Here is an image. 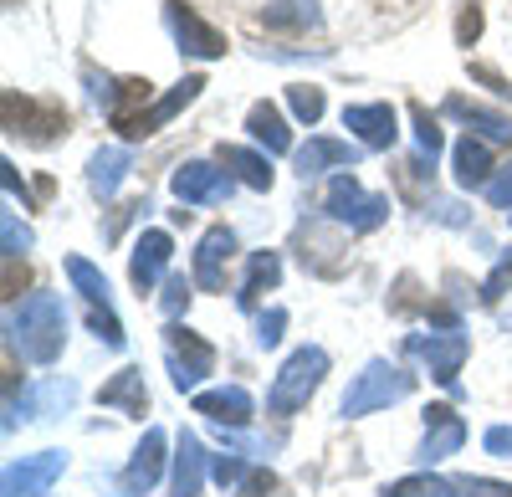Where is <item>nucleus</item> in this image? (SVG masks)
I'll return each instance as SVG.
<instances>
[{
	"instance_id": "obj_24",
	"label": "nucleus",
	"mask_w": 512,
	"mask_h": 497,
	"mask_svg": "<svg viewBox=\"0 0 512 497\" xmlns=\"http://www.w3.org/2000/svg\"><path fill=\"white\" fill-rule=\"evenodd\" d=\"M446 113L461 118V123H472V129L492 144H512V118L497 113V108H482V103H466V98H446Z\"/></svg>"
},
{
	"instance_id": "obj_41",
	"label": "nucleus",
	"mask_w": 512,
	"mask_h": 497,
	"mask_svg": "<svg viewBox=\"0 0 512 497\" xmlns=\"http://www.w3.org/2000/svg\"><path fill=\"white\" fill-rule=\"evenodd\" d=\"M482 446H487V457H512V426H492Z\"/></svg>"
},
{
	"instance_id": "obj_6",
	"label": "nucleus",
	"mask_w": 512,
	"mask_h": 497,
	"mask_svg": "<svg viewBox=\"0 0 512 497\" xmlns=\"http://www.w3.org/2000/svg\"><path fill=\"white\" fill-rule=\"evenodd\" d=\"M0 113H6V134H26L31 144H52L67 134V108L62 103H36L21 93L0 98Z\"/></svg>"
},
{
	"instance_id": "obj_4",
	"label": "nucleus",
	"mask_w": 512,
	"mask_h": 497,
	"mask_svg": "<svg viewBox=\"0 0 512 497\" xmlns=\"http://www.w3.org/2000/svg\"><path fill=\"white\" fill-rule=\"evenodd\" d=\"M323 211H328V221L349 226V231H374V226L390 221V200H384V195H369L354 175H333Z\"/></svg>"
},
{
	"instance_id": "obj_21",
	"label": "nucleus",
	"mask_w": 512,
	"mask_h": 497,
	"mask_svg": "<svg viewBox=\"0 0 512 497\" xmlns=\"http://www.w3.org/2000/svg\"><path fill=\"white\" fill-rule=\"evenodd\" d=\"M205 446H200V436H190V431H180V451H175V487H169V497H200V487H205Z\"/></svg>"
},
{
	"instance_id": "obj_43",
	"label": "nucleus",
	"mask_w": 512,
	"mask_h": 497,
	"mask_svg": "<svg viewBox=\"0 0 512 497\" xmlns=\"http://www.w3.org/2000/svg\"><path fill=\"white\" fill-rule=\"evenodd\" d=\"M6 6H21V0H6Z\"/></svg>"
},
{
	"instance_id": "obj_35",
	"label": "nucleus",
	"mask_w": 512,
	"mask_h": 497,
	"mask_svg": "<svg viewBox=\"0 0 512 497\" xmlns=\"http://www.w3.org/2000/svg\"><path fill=\"white\" fill-rule=\"evenodd\" d=\"M282 328H287V308H272V313H262V323H256V344H262V349L282 344Z\"/></svg>"
},
{
	"instance_id": "obj_7",
	"label": "nucleus",
	"mask_w": 512,
	"mask_h": 497,
	"mask_svg": "<svg viewBox=\"0 0 512 497\" xmlns=\"http://www.w3.org/2000/svg\"><path fill=\"white\" fill-rule=\"evenodd\" d=\"M67 277H72V287H77V293L88 298L98 339H103L108 349H123V344H128V334H123V323H118V313H113V298H108V277H103L93 262H82V257H67Z\"/></svg>"
},
{
	"instance_id": "obj_5",
	"label": "nucleus",
	"mask_w": 512,
	"mask_h": 497,
	"mask_svg": "<svg viewBox=\"0 0 512 497\" xmlns=\"http://www.w3.org/2000/svg\"><path fill=\"white\" fill-rule=\"evenodd\" d=\"M164 364H169V380H175V390H195L210 369H216V349H210L200 334H190L185 323H169L164 328Z\"/></svg>"
},
{
	"instance_id": "obj_34",
	"label": "nucleus",
	"mask_w": 512,
	"mask_h": 497,
	"mask_svg": "<svg viewBox=\"0 0 512 497\" xmlns=\"http://www.w3.org/2000/svg\"><path fill=\"white\" fill-rule=\"evenodd\" d=\"M477 36H482V6H477V0H466L461 16H456V41H461V47H472Z\"/></svg>"
},
{
	"instance_id": "obj_18",
	"label": "nucleus",
	"mask_w": 512,
	"mask_h": 497,
	"mask_svg": "<svg viewBox=\"0 0 512 497\" xmlns=\"http://www.w3.org/2000/svg\"><path fill=\"white\" fill-rule=\"evenodd\" d=\"M292 159H297V175H303V180H313V175L333 170V164H338V170H344V164H359V149H354V144H344V139L313 134V139H308L303 149H297Z\"/></svg>"
},
{
	"instance_id": "obj_3",
	"label": "nucleus",
	"mask_w": 512,
	"mask_h": 497,
	"mask_svg": "<svg viewBox=\"0 0 512 497\" xmlns=\"http://www.w3.org/2000/svg\"><path fill=\"white\" fill-rule=\"evenodd\" d=\"M410 385H415V375H405L400 364H390V359H369L364 364V375L349 385V395H344V416L354 421V416H374V410H390L395 400H405L410 395Z\"/></svg>"
},
{
	"instance_id": "obj_1",
	"label": "nucleus",
	"mask_w": 512,
	"mask_h": 497,
	"mask_svg": "<svg viewBox=\"0 0 512 497\" xmlns=\"http://www.w3.org/2000/svg\"><path fill=\"white\" fill-rule=\"evenodd\" d=\"M6 344L11 354L21 349L31 364H52L67 344V313H62V298L52 293H31L21 308L6 313Z\"/></svg>"
},
{
	"instance_id": "obj_32",
	"label": "nucleus",
	"mask_w": 512,
	"mask_h": 497,
	"mask_svg": "<svg viewBox=\"0 0 512 497\" xmlns=\"http://www.w3.org/2000/svg\"><path fill=\"white\" fill-rule=\"evenodd\" d=\"M0 246H6V257H21L26 246H31V226H21V221H16V211L0 216Z\"/></svg>"
},
{
	"instance_id": "obj_38",
	"label": "nucleus",
	"mask_w": 512,
	"mask_h": 497,
	"mask_svg": "<svg viewBox=\"0 0 512 497\" xmlns=\"http://www.w3.org/2000/svg\"><path fill=\"white\" fill-rule=\"evenodd\" d=\"M466 497H512V482H487V477H472V482H461Z\"/></svg>"
},
{
	"instance_id": "obj_16",
	"label": "nucleus",
	"mask_w": 512,
	"mask_h": 497,
	"mask_svg": "<svg viewBox=\"0 0 512 497\" xmlns=\"http://www.w3.org/2000/svg\"><path fill=\"white\" fill-rule=\"evenodd\" d=\"M461 441H466V426H461V416H451V405H431V410H425V441H420V462L425 467L456 457Z\"/></svg>"
},
{
	"instance_id": "obj_39",
	"label": "nucleus",
	"mask_w": 512,
	"mask_h": 497,
	"mask_svg": "<svg viewBox=\"0 0 512 497\" xmlns=\"http://www.w3.org/2000/svg\"><path fill=\"white\" fill-rule=\"evenodd\" d=\"M487 200L492 205H502V211H512V164L502 175H492V185H487Z\"/></svg>"
},
{
	"instance_id": "obj_14",
	"label": "nucleus",
	"mask_w": 512,
	"mask_h": 497,
	"mask_svg": "<svg viewBox=\"0 0 512 497\" xmlns=\"http://www.w3.org/2000/svg\"><path fill=\"white\" fill-rule=\"evenodd\" d=\"M344 129H354L364 149H390L400 139V118L390 103H354L344 108Z\"/></svg>"
},
{
	"instance_id": "obj_17",
	"label": "nucleus",
	"mask_w": 512,
	"mask_h": 497,
	"mask_svg": "<svg viewBox=\"0 0 512 497\" xmlns=\"http://www.w3.org/2000/svg\"><path fill=\"white\" fill-rule=\"evenodd\" d=\"M195 416H210L221 426H246L256 416V405L241 385H221V390H195Z\"/></svg>"
},
{
	"instance_id": "obj_30",
	"label": "nucleus",
	"mask_w": 512,
	"mask_h": 497,
	"mask_svg": "<svg viewBox=\"0 0 512 497\" xmlns=\"http://www.w3.org/2000/svg\"><path fill=\"white\" fill-rule=\"evenodd\" d=\"M410 118H415V139H420V154H441V129H436V118L425 103H410Z\"/></svg>"
},
{
	"instance_id": "obj_15",
	"label": "nucleus",
	"mask_w": 512,
	"mask_h": 497,
	"mask_svg": "<svg viewBox=\"0 0 512 497\" xmlns=\"http://www.w3.org/2000/svg\"><path fill=\"white\" fill-rule=\"evenodd\" d=\"M164 431L159 426H149L144 431V441H139V451L128 457V467H123V477H118V487L128 492V497H144L154 482H159V472H164Z\"/></svg>"
},
{
	"instance_id": "obj_19",
	"label": "nucleus",
	"mask_w": 512,
	"mask_h": 497,
	"mask_svg": "<svg viewBox=\"0 0 512 497\" xmlns=\"http://www.w3.org/2000/svg\"><path fill=\"white\" fill-rule=\"evenodd\" d=\"M169 252H175V241H169V231H144L139 246H134V262H128V277H134V287H149L164 277L169 267Z\"/></svg>"
},
{
	"instance_id": "obj_8",
	"label": "nucleus",
	"mask_w": 512,
	"mask_h": 497,
	"mask_svg": "<svg viewBox=\"0 0 512 497\" xmlns=\"http://www.w3.org/2000/svg\"><path fill=\"white\" fill-rule=\"evenodd\" d=\"M200 88H205V77H185V82H175V88H169L164 98H154L144 113H134V118H113V129L123 134V139H149V134H159L169 118H175L180 108H190L195 98H200Z\"/></svg>"
},
{
	"instance_id": "obj_44",
	"label": "nucleus",
	"mask_w": 512,
	"mask_h": 497,
	"mask_svg": "<svg viewBox=\"0 0 512 497\" xmlns=\"http://www.w3.org/2000/svg\"><path fill=\"white\" fill-rule=\"evenodd\" d=\"M507 221H512V211H507Z\"/></svg>"
},
{
	"instance_id": "obj_22",
	"label": "nucleus",
	"mask_w": 512,
	"mask_h": 497,
	"mask_svg": "<svg viewBox=\"0 0 512 497\" xmlns=\"http://www.w3.org/2000/svg\"><path fill=\"white\" fill-rule=\"evenodd\" d=\"M451 170H456V185L487 190V185H492V154H487V144L466 134V139L451 149Z\"/></svg>"
},
{
	"instance_id": "obj_42",
	"label": "nucleus",
	"mask_w": 512,
	"mask_h": 497,
	"mask_svg": "<svg viewBox=\"0 0 512 497\" xmlns=\"http://www.w3.org/2000/svg\"><path fill=\"white\" fill-rule=\"evenodd\" d=\"M267 492H277L272 472H246V497H267Z\"/></svg>"
},
{
	"instance_id": "obj_27",
	"label": "nucleus",
	"mask_w": 512,
	"mask_h": 497,
	"mask_svg": "<svg viewBox=\"0 0 512 497\" xmlns=\"http://www.w3.org/2000/svg\"><path fill=\"white\" fill-rule=\"evenodd\" d=\"M221 164L251 190H272V164L267 154H256V149H241V144H221Z\"/></svg>"
},
{
	"instance_id": "obj_26",
	"label": "nucleus",
	"mask_w": 512,
	"mask_h": 497,
	"mask_svg": "<svg viewBox=\"0 0 512 497\" xmlns=\"http://www.w3.org/2000/svg\"><path fill=\"white\" fill-rule=\"evenodd\" d=\"M323 21L318 0H267L262 6V26L267 31H313Z\"/></svg>"
},
{
	"instance_id": "obj_36",
	"label": "nucleus",
	"mask_w": 512,
	"mask_h": 497,
	"mask_svg": "<svg viewBox=\"0 0 512 497\" xmlns=\"http://www.w3.org/2000/svg\"><path fill=\"white\" fill-rule=\"evenodd\" d=\"M185 308H190V282L185 277H164V313L180 318Z\"/></svg>"
},
{
	"instance_id": "obj_20",
	"label": "nucleus",
	"mask_w": 512,
	"mask_h": 497,
	"mask_svg": "<svg viewBox=\"0 0 512 497\" xmlns=\"http://www.w3.org/2000/svg\"><path fill=\"white\" fill-rule=\"evenodd\" d=\"M98 400H103L108 410H123V416H139V421H144V410H149L144 369H118V375L98 390Z\"/></svg>"
},
{
	"instance_id": "obj_25",
	"label": "nucleus",
	"mask_w": 512,
	"mask_h": 497,
	"mask_svg": "<svg viewBox=\"0 0 512 497\" xmlns=\"http://www.w3.org/2000/svg\"><path fill=\"white\" fill-rule=\"evenodd\" d=\"M246 129H251V139H256V144H267V154H287V149H292L287 118H282V108H277V103H251Z\"/></svg>"
},
{
	"instance_id": "obj_40",
	"label": "nucleus",
	"mask_w": 512,
	"mask_h": 497,
	"mask_svg": "<svg viewBox=\"0 0 512 497\" xmlns=\"http://www.w3.org/2000/svg\"><path fill=\"white\" fill-rule=\"evenodd\" d=\"M472 82H487V88H492L497 98H512V82H507L502 72H492V67H482V62H472Z\"/></svg>"
},
{
	"instance_id": "obj_37",
	"label": "nucleus",
	"mask_w": 512,
	"mask_h": 497,
	"mask_svg": "<svg viewBox=\"0 0 512 497\" xmlns=\"http://www.w3.org/2000/svg\"><path fill=\"white\" fill-rule=\"evenodd\" d=\"M210 477H216L221 487H236V482H246V462L241 457H216L210 462Z\"/></svg>"
},
{
	"instance_id": "obj_2",
	"label": "nucleus",
	"mask_w": 512,
	"mask_h": 497,
	"mask_svg": "<svg viewBox=\"0 0 512 497\" xmlns=\"http://www.w3.org/2000/svg\"><path fill=\"white\" fill-rule=\"evenodd\" d=\"M323 375H328V354L318 344H303L277 369V380L267 390V410H272V416H292V410H303L313 400V390L323 385Z\"/></svg>"
},
{
	"instance_id": "obj_23",
	"label": "nucleus",
	"mask_w": 512,
	"mask_h": 497,
	"mask_svg": "<svg viewBox=\"0 0 512 497\" xmlns=\"http://www.w3.org/2000/svg\"><path fill=\"white\" fill-rule=\"evenodd\" d=\"M134 170V159H128V149H118V144H108V149H98L93 159H88V190L98 195V200H113V190L123 185V175Z\"/></svg>"
},
{
	"instance_id": "obj_13",
	"label": "nucleus",
	"mask_w": 512,
	"mask_h": 497,
	"mask_svg": "<svg viewBox=\"0 0 512 497\" xmlns=\"http://www.w3.org/2000/svg\"><path fill=\"white\" fill-rule=\"evenodd\" d=\"M169 190H175L185 205H216V200L231 195V170H216V164H205V159H190V164L175 170Z\"/></svg>"
},
{
	"instance_id": "obj_28",
	"label": "nucleus",
	"mask_w": 512,
	"mask_h": 497,
	"mask_svg": "<svg viewBox=\"0 0 512 497\" xmlns=\"http://www.w3.org/2000/svg\"><path fill=\"white\" fill-rule=\"evenodd\" d=\"M277 277H282V257H277V252H256V257H251V267H246V282H241L236 303H241V308H256V298L272 293Z\"/></svg>"
},
{
	"instance_id": "obj_29",
	"label": "nucleus",
	"mask_w": 512,
	"mask_h": 497,
	"mask_svg": "<svg viewBox=\"0 0 512 497\" xmlns=\"http://www.w3.org/2000/svg\"><path fill=\"white\" fill-rule=\"evenodd\" d=\"M384 497H456V487L446 477H431V472H420V477H400L384 487Z\"/></svg>"
},
{
	"instance_id": "obj_31",
	"label": "nucleus",
	"mask_w": 512,
	"mask_h": 497,
	"mask_svg": "<svg viewBox=\"0 0 512 497\" xmlns=\"http://www.w3.org/2000/svg\"><path fill=\"white\" fill-rule=\"evenodd\" d=\"M287 103H292V113L303 118V123H318L323 118V88H287Z\"/></svg>"
},
{
	"instance_id": "obj_11",
	"label": "nucleus",
	"mask_w": 512,
	"mask_h": 497,
	"mask_svg": "<svg viewBox=\"0 0 512 497\" xmlns=\"http://www.w3.org/2000/svg\"><path fill=\"white\" fill-rule=\"evenodd\" d=\"M231 257H236V231L231 226H210L200 236V246H195V287L200 293H221Z\"/></svg>"
},
{
	"instance_id": "obj_10",
	"label": "nucleus",
	"mask_w": 512,
	"mask_h": 497,
	"mask_svg": "<svg viewBox=\"0 0 512 497\" xmlns=\"http://www.w3.org/2000/svg\"><path fill=\"white\" fill-rule=\"evenodd\" d=\"M67 457L62 451H36V457H21L6 467V477H0V492L6 497H47L62 477Z\"/></svg>"
},
{
	"instance_id": "obj_9",
	"label": "nucleus",
	"mask_w": 512,
	"mask_h": 497,
	"mask_svg": "<svg viewBox=\"0 0 512 497\" xmlns=\"http://www.w3.org/2000/svg\"><path fill=\"white\" fill-rule=\"evenodd\" d=\"M164 21H169V31H175L180 52H190V57H200V62L226 57V36H221L216 26H205V21L195 16V6H185V0H164Z\"/></svg>"
},
{
	"instance_id": "obj_12",
	"label": "nucleus",
	"mask_w": 512,
	"mask_h": 497,
	"mask_svg": "<svg viewBox=\"0 0 512 497\" xmlns=\"http://www.w3.org/2000/svg\"><path fill=\"white\" fill-rule=\"evenodd\" d=\"M410 354L431 369V380H441V385H456V375H461V364H466V334H456V328H446V334H415L410 339Z\"/></svg>"
},
{
	"instance_id": "obj_33",
	"label": "nucleus",
	"mask_w": 512,
	"mask_h": 497,
	"mask_svg": "<svg viewBox=\"0 0 512 497\" xmlns=\"http://www.w3.org/2000/svg\"><path fill=\"white\" fill-rule=\"evenodd\" d=\"M507 287H512V252L492 267V277L482 282V303H502V293H507Z\"/></svg>"
}]
</instances>
